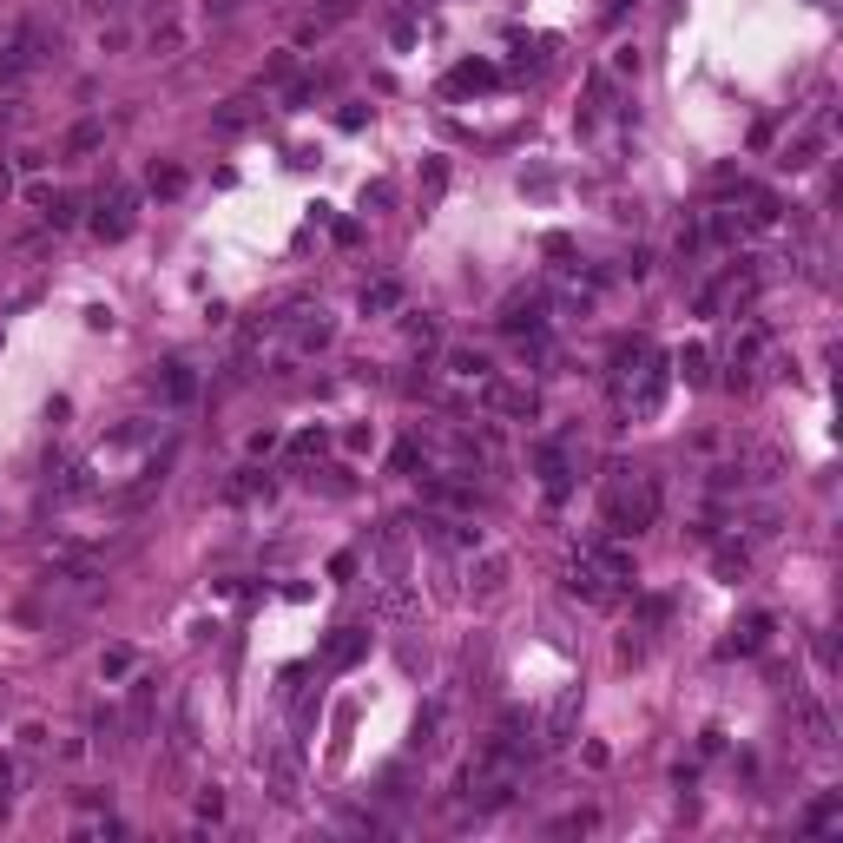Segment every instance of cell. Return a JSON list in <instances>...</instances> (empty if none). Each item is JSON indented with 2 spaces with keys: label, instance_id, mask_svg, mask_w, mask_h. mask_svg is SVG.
I'll return each mask as SVG.
<instances>
[{
  "label": "cell",
  "instance_id": "6da1fadb",
  "mask_svg": "<svg viewBox=\"0 0 843 843\" xmlns=\"http://www.w3.org/2000/svg\"><path fill=\"white\" fill-rule=\"evenodd\" d=\"M659 521V488L646 475H626V468H613V481H606V527L613 534H639V527Z\"/></svg>",
  "mask_w": 843,
  "mask_h": 843
},
{
  "label": "cell",
  "instance_id": "7a4b0ae2",
  "mask_svg": "<svg viewBox=\"0 0 843 843\" xmlns=\"http://www.w3.org/2000/svg\"><path fill=\"white\" fill-rule=\"evenodd\" d=\"M60 53V33L47 27H20L14 40H7V53H0V80H27V73H40V66Z\"/></svg>",
  "mask_w": 843,
  "mask_h": 843
},
{
  "label": "cell",
  "instance_id": "3957f363",
  "mask_svg": "<svg viewBox=\"0 0 843 843\" xmlns=\"http://www.w3.org/2000/svg\"><path fill=\"white\" fill-rule=\"evenodd\" d=\"M481 402H488L494 415H508V422H534V415H541V396H534L527 382H494V376H488Z\"/></svg>",
  "mask_w": 843,
  "mask_h": 843
},
{
  "label": "cell",
  "instance_id": "277c9868",
  "mask_svg": "<svg viewBox=\"0 0 843 843\" xmlns=\"http://www.w3.org/2000/svg\"><path fill=\"white\" fill-rule=\"evenodd\" d=\"M666 382H672L666 356H653V350H646V369H639V389H626V409H633V415H659V402H666Z\"/></svg>",
  "mask_w": 843,
  "mask_h": 843
},
{
  "label": "cell",
  "instance_id": "5b68a950",
  "mask_svg": "<svg viewBox=\"0 0 843 843\" xmlns=\"http://www.w3.org/2000/svg\"><path fill=\"white\" fill-rule=\"evenodd\" d=\"M541 317H547V297H541V290H514V297L501 303V317H494V323H501L508 336H534V330H541Z\"/></svg>",
  "mask_w": 843,
  "mask_h": 843
},
{
  "label": "cell",
  "instance_id": "8992f818",
  "mask_svg": "<svg viewBox=\"0 0 843 843\" xmlns=\"http://www.w3.org/2000/svg\"><path fill=\"white\" fill-rule=\"evenodd\" d=\"M132 211H139V198H132L126 185H112V198L99 205V218H93V238H99V244H119V238L132 231Z\"/></svg>",
  "mask_w": 843,
  "mask_h": 843
},
{
  "label": "cell",
  "instance_id": "52a82bcc",
  "mask_svg": "<svg viewBox=\"0 0 843 843\" xmlns=\"http://www.w3.org/2000/svg\"><path fill=\"white\" fill-rule=\"evenodd\" d=\"M824 145H830V119H817V126H804L791 145H784V159H778V165H784V172H811V165L824 159Z\"/></svg>",
  "mask_w": 843,
  "mask_h": 843
},
{
  "label": "cell",
  "instance_id": "ba28073f",
  "mask_svg": "<svg viewBox=\"0 0 843 843\" xmlns=\"http://www.w3.org/2000/svg\"><path fill=\"white\" fill-rule=\"evenodd\" d=\"M363 653H369V626H336L330 646H323V666H330V672H350Z\"/></svg>",
  "mask_w": 843,
  "mask_h": 843
},
{
  "label": "cell",
  "instance_id": "9c48e42d",
  "mask_svg": "<svg viewBox=\"0 0 843 843\" xmlns=\"http://www.w3.org/2000/svg\"><path fill=\"white\" fill-rule=\"evenodd\" d=\"M567 587L580 593V600H593V606H606V600H613V593H620V587H613V580H606V573L593 567L587 554H573V567H567Z\"/></svg>",
  "mask_w": 843,
  "mask_h": 843
},
{
  "label": "cell",
  "instance_id": "30bf717a",
  "mask_svg": "<svg viewBox=\"0 0 843 843\" xmlns=\"http://www.w3.org/2000/svg\"><path fill=\"white\" fill-rule=\"evenodd\" d=\"M580 554H587L593 567H600L606 580H613V587H626V580H633V554H626L620 541H587V547H580Z\"/></svg>",
  "mask_w": 843,
  "mask_h": 843
},
{
  "label": "cell",
  "instance_id": "8fae6325",
  "mask_svg": "<svg viewBox=\"0 0 843 843\" xmlns=\"http://www.w3.org/2000/svg\"><path fill=\"white\" fill-rule=\"evenodd\" d=\"M573 725H580V685H567V692L554 699V712H547V738H541V745H567V738H573Z\"/></svg>",
  "mask_w": 843,
  "mask_h": 843
},
{
  "label": "cell",
  "instance_id": "7c38bea8",
  "mask_svg": "<svg viewBox=\"0 0 843 843\" xmlns=\"http://www.w3.org/2000/svg\"><path fill=\"white\" fill-rule=\"evenodd\" d=\"M145 53H152V60H172V53H185V27H178V14H159V20H152V33H145Z\"/></svg>",
  "mask_w": 843,
  "mask_h": 843
},
{
  "label": "cell",
  "instance_id": "4fadbf2b",
  "mask_svg": "<svg viewBox=\"0 0 843 843\" xmlns=\"http://www.w3.org/2000/svg\"><path fill=\"white\" fill-rule=\"evenodd\" d=\"M771 633H778V626H771V613H751V620L738 626V639H725V653H764V646H771Z\"/></svg>",
  "mask_w": 843,
  "mask_h": 843
},
{
  "label": "cell",
  "instance_id": "5bb4252c",
  "mask_svg": "<svg viewBox=\"0 0 843 843\" xmlns=\"http://www.w3.org/2000/svg\"><path fill=\"white\" fill-rule=\"evenodd\" d=\"M99 145H106V119H80V126L66 132V159H86V152H99Z\"/></svg>",
  "mask_w": 843,
  "mask_h": 843
},
{
  "label": "cell",
  "instance_id": "9a60e30c",
  "mask_svg": "<svg viewBox=\"0 0 843 843\" xmlns=\"http://www.w3.org/2000/svg\"><path fill=\"white\" fill-rule=\"evenodd\" d=\"M271 797L277 804H297V758L290 751H271Z\"/></svg>",
  "mask_w": 843,
  "mask_h": 843
},
{
  "label": "cell",
  "instance_id": "2e32d148",
  "mask_svg": "<svg viewBox=\"0 0 843 843\" xmlns=\"http://www.w3.org/2000/svg\"><path fill=\"white\" fill-rule=\"evenodd\" d=\"M745 198H751V211L738 224H751V231H778V218H784L778 198H771V191H745Z\"/></svg>",
  "mask_w": 843,
  "mask_h": 843
},
{
  "label": "cell",
  "instance_id": "e0dca14e",
  "mask_svg": "<svg viewBox=\"0 0 843 843\" xmlns=\"http://www.w3.org/2000/svg\"><path fill=\"white\" fill-rule=\"evenodd\" d=\"M429 501L435 508H455V514H475V488L468 481H429Z\"/></svg>",
  "mask_w": 843,
  "mask_h": 843
},
{
  "label": "cell",
  "instance_id": "ac0fdd59",
  "mask_svg": "<svg viewBox=\"0 0 843 843\" xmlns=\"http://www.w3.org/2000/svg\"><path fill=\"white\" fill-rule=\"evenodd\" d=\"M468 580H475V593H501V587H508V560H501V554H481L475 567H468Z\"/></svg>",
  "mask_w": 843,
  "mask_h": 843
},
{
  "label": "cell",
  "instance_id": "d6986e66",
  "mask_svg": "<svg viewBox=\"0 0 843 843\" xmlns=\"http://www.w3.org/2000/svg\"><path fill=\"white\" fill-rule=\"evenodd\" d=\"M159 396H165V402H191V396H198V376H191L185 363H165V376H159Z\"/></svg>",
  "mask_w": 843,
  "mask_h": 843
},
{
  "label": "cell",
  "instance_id": "ffe728a7",
  "mask_svg": "<svg viewBox=\"0 0 843 843\" xmlns=\"http://www.w3.org/2000/svg\"><path fill=\"white\" fill-rule=\"evenodd\" d=\"M330 336H336V323L317 310V317H303V323H297V350H303V356H310V350H330Z\"/></svg>",
  "mask_w": 843,
  "mask_h": 843
},
{
  "label": "cell",
  "instance_id": "44dd1931",
  "mask_svg": "<svg viewBox=\"0 0 843 843\" xmlns=\"http://www.w3.org/2000/svg\"><path fill=\"white\" fill-rule=\"evenodd\" d=\"M442 725H448L442 705H422V718H415V751H435V745H442Z\"/></svg>",
  "mask_w": 843,
  "mask_h": 843
},
{
  "label": "cell",
  "instance_id": "7402d4cb",
  "mask_svg": "<svg viewBox=\"0 0 843 843\" xmlns=\"http://www.w3.org/2000/svg\"><path fill=\"white\" fill-rule=\"evenodd\" d=\"M396 303H402V284H389V277H382V284L363 290V317H389Z\"/></svg>",
  "mask_w": 843,
  "mask_h": 843
},
{
  "label": "cell",
  "instance_id": "603a6c76",
  "mask_svg": "<svg viewBox=\"0 0 843 843\" xmlns=\"http://www.w3.org/2000/svg\"><path fill=\"white\" fill-rule=\"evenodd\" d=\"M132 666H139V659H132V646H106V653H99V679H106V685L132 679Z\"/></svg>",
  "mask_w": 843,
  "mask_h": 843
},
{
  "label": "cell",
  "instance_id": "cb8c5ba5",
  "mask_svg": "<svg viewBox=\"0 0 843 843\" xmlns=\"http://www.w3.org/2000/svg\"><path fill=\"white\" fill-rule=\"evenodd\" d=\"M448 369H455V376H462V382H488V356H481V350H448Z\"/></svg>",
  "mask_w": 843,
  "mask_h": 843
},
{
  "label": "cell",
  "instance_id": "d4e9b609",
  "mask_svg": "<svg viewBox=\"0 0 843 843\" xmlns=\"http://www.w3.org/2000/svg\"><path fill=\"white\" fill-rule=\"evenodd\" d=\"M830 824H843V797H837V791L817 797L811 811H804V830H830Z\"/></svg>",
  "mask_w": 843,
  "mask_h": 843
},
{
  "label": "cell",
  "instance_id": "484cf974",
  "mask_svg": "<svg viewBox=\"0 0 843 843\" xmlns=\"http://www.w3.org/2000/svg\"><path fill=\"white\" fill-rule=\"evenodd\" d=\"M712 567H718V580H732V587H738L751 560H745V547H718V554H712Z\"/></svg>",
  "mask_w": 843,
  "mask_h": 843
},
{
  "label": "cell",
  "instance_id": "4316f807",
  "mask_svg": "<svg viewBox=\"0 0 843 843\" xmlns=\"http://www.w3.org/2000/svg\"><path fill=\"white\" fill-rule=\"evenodd\" d=\"M738 231H745V224H738L732 211H712V218H705V231H699V238H712V244H738Z\"/></svg>",
  "mask_w": 843,
  "mask_h": 843
},
{
  "label": "cell",
  "instance_id": "83f0119b",
  "mask_svg": "<svg viewBox=\"0 0 843 843\" xmlns=\"http://www.w3.org/2000/svg\"><path fill=\"white\" fill-rule=\"evenodd\" d=\"M47 224H53V231H66V224H80V198H73V191L47 198Z\"/></svg>",
  "mask_w": 843,
  "mask_h": 843
},
{
  "label": "cell",
  "instance_id": "f1b7e54d",
  "mask_svg": "<svg viewBox=\"0 0 843 843\" xmlns=\"http://www.w3.org/2000/svg\"><path fill=\"white\" fill-rule=\"evenodd\" d=\"M679 376L685 382H705V376H712V356H705L699 343H685V350H679Z\"/></svg>",
  "mask_w": 843,
  "mask_h": 843
},
{
  "label": "cell",
  "instance_id": "f546056e",
  "mask_svg": "<svg viewBox=\"0 0 843 843\" xmlns=\"http://www.w3.org/2000/svg\"><path fill=\"white\" fill-rule=\"evenodd\" d=\"M211 126H218L224 139H231V132H244V126H251V99H231V106H224L218 119H211Z\"/></svg>",
  "mask_w": 843,
  "mask_h": 843
},
{
  "label": "cell",
  "instance_id": "4dcf8cb0",
  "mask_svg": "<svg viewBox=\"0 0 843 843\" xmlns=\"http://www.w3.org/2000/svg\"><path fill=\"white\" fill-rule=\"evenodd\" d=\"M494 80V66H455L448 73V93H468V86H488Z\"/></svg>",
  "mask_w": 843,
  "mask_h": 843
},
{
  "label": "cell",
  "instance_id": "1f68e13d",
  "mask_svg": "<svg viewBox=\"0 0 843 843\" xmlns=\"http://www.w3.org/2000/svg\"><path fill=\"white\" fill-rule=\"evenodd\" d=\"M593 824H600L593 811H567V817H554V837H587Z\"/></svg>",
  "mask_w": 843,
  "mask_h": 843
},
{
  "label": "cell",
  "instance_id": "d6a6232c",
  "mask_svg": "<svg viewBox=\"0 0 843 843\" xmlns=\"http://www.w3.org/2000/svg\"><path fill=\"white\" fill-rule=\"evenodd\" d=\"M178 191H185V172H178V165H159V172H152V198H178Z\"/></svg>",
  "mask_w": 843,
  "mask_h": 843
},
{
  "label": "cell",
  "instance_id": "836d02e7",
  "mask_svg": "<svg viewBox=\"0 0 843 843\" xmlns=\"http://www.w3.org/2000/svg\"><path fill=\"white\" fill-rule=\"evenodd\" d=\"M231 494H238V501H251V494H271V475H257V468H244V475L231 481Z\"/></svg>",
  "mask_w": 843,
  "mask_h": 843
},
{
  "label": "cell",
  "instance_id": "e575fe53",
  "mask_svg": "<svg viewBox=\"0 0 843 843\" xmlns=\"http://www.w3.org/2000/svg\"><path fill=\"white\" fill-rule=\"evenodd\" d=\"M198 817H205V824H218V817H224V791H218V784L198 791Z\"/></svg>",
  "mask_w": 843,
  "mask_h": 843
},
{
  "label": "cell",
  "instance_id": "d590c367",
  "mask_svg": "<svg viewBox=\"0 0 843 843\" xmlns=\"http://www.w3.org/2000/svg\"><path fill=\"white\" fill-rule=\"evenodd\" d=\"M442 185H448V165L429 159V172H422V198H442Z\"/></svg>",
  "mask_w": 843,
  "mask_h": 843
},
{
  "label": "cell",
  "instance_id": "8d00e7d4",
  "mask_svg": "<svg viewBox=\"0 0 843 843\" xmlns=\"http://www.w3.org/2000/svg\"><path fill=\"white\" fill-rule=\"evenodd\" d=\"M290 455H297V462H310V455H323V429L297 435V442H290Z\"/></svg>",
  "mask_w": 843,
  "mask_h": 843
},
{
  "label": "cell",
  "instance_id": "74e56055",
  "mask_svg": "<svg viewBox=\"0 0 843 843\" xmlns=\"http://www.w3.org/2000/svg\"><path fill=\"white\" fill-rule=\"evenodd\" d=\"M7 791H14V764L0 758V824H7V804H14V797H7Z\"/></svg>",
  "mask_w": 843,
  "mask_h": 843
},
{
  "label": "cell",
  "instance_id": "f35d334b",
  "mask_svg": "<svg viewBox=\"0 0 843 843\" xmlns=\"http://www.w3.org/2000/svg\"><path fill=\"white\" fill-rule=\"evenodd\" d=\"M343 14H356V0H323V14H317V20L330 27V20H343Z\"/></svg>",
  "mask_w": 843,
  "mask_h": 843
},
{
  "label": "cell",
  "instance_id": "ab89813d",
  "mask_svg": "<svg viewBox=\"0 0 843 843\" xmlns=\"http://www.w3.org/2000/svg\"><path fill=\"white\" fill-rule=\"evenodd\" d=\"M817 666L837 672V646H830V633H817Z\"/></svg>",
  "mask_w": 843,
  "mask_h": 843
}]
</instances>
